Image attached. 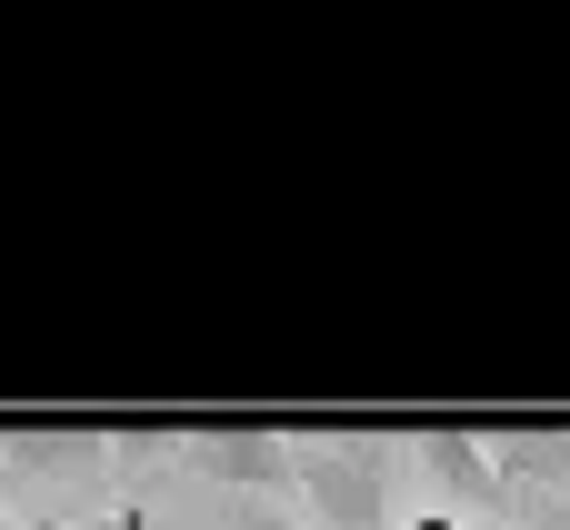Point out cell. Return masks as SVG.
Returning a JSON list of instances; mask_svg holds the SVG:
<instances>
[{"label":"cell","instance_id":"6da1fadb","mask_svg":"<svg viewBox=\"0 0 570 530\" xmlns=\"http://www.w3.org/2000/svg\"><path fill=\"white\" fill-rule=\"evenodd\" d=\"M401 451L371 431H291V511L311 530H391Z\"/></svg>","mask_w":570,"mask_h":530},{"label":"cell","instance_id":"3957f363","mask_svg":"<svg viewBox=\"0 0 570 530\" xmlns=\"http://www.w3.org/2000/svg\"><path fill=\"white\" fill-rule=\"evenodd\" d=\"M411 471H421L431 511H451V521H471V530H501V471H491V441H471V431H421V441H411Z\"/></svg>","mask_w":570,"mask_h":530},{"label":"cell","instance_id":"7a4b0ae2","mask_svg":"<svg viewBox=\"0 0 570 530\" xmlns=\"http://www.w3.org/2000/svg\"><path fill=\"white\" fill-rule=\"evenodd\" d=\"M170 461L200 471L220 501H291V431H200Z\"/></svg>","mask_w":570,"mask_h":530},{"label":"cell","instance_id":"8992f818","mask_svg":"<svg viewBox=\"0 0 570 530\" xmlns=\"http://www.w3.org/2000/svg\"><path fill=\"white\" fill-rule=\"evenodd\" d=\"M501 530H570V491H551V501H531V511H511Z\"/></svg>","mask_w":570,"mask_h":530},{"label":"cell","instance_id":"ba28073f","mask_svg":"<svg viewBox=\"0 0 570 530\" xmlns=\"http://www.w3.org/2000/svg\"><path fill=\"white\" fill-rule=\"evenodd\" d=\"M401 530H471V521H451V511H431V501H421V511H411Z\"/></svg>","mask_w":570,"mask_h":530},{"label":"cell","instance_id":"5b68a950","mask_svg":"<svg viewBox=\"0 0 570 530\" xmlns=\"http://www.w3.org/2000/svg\"><path fill=\"white\" fill-rule=\"evenodd\" d=\"M220 530H311L291 501H220Z\"/></svg>","mask_w":570,"mask_h":530},{"label":"cell","instance_id":"277c9868","mask_svg":"<svg viewBox=\"0 0 570 530\" xmlns=\"http://www.w3.org/2000/svg\"><path fill=\"white\" fill-rule=\"evenodd\" d=\"M491 471H501V521L531 511V501H551V491H570V431H501Z\"/></svg>","mask_w":570,"mask_h":530},{"label":"cell","instance_id":"30bf717a","mask_svg":"<svg viewBox=\"0 0 570 530\" xmlns=\"http://www.w3.org/2000/svg\"><path fill=\"white\" fill-rule=\"evenodd\" d=\"M0 521H10V501H0Z\"/></svg>","mask_w":570,"mask_h":530},{"label":"cell","instance_id":"9c48e42d","mask_svg":"<svg viewBox=\"0 0 570 530\" xmlns=\"http://www.w3.org/2000/svg\"><path fill=\"white\" fill-rule=\"evenodd\" d=\"M0 530H50V521H0Z\"/></svg>","mask_w":570,"mask_h":530},{"label":"cell","instance_id":"52a82bcc","mask_svg":"<svg viewBox=\"0 0 570 530\" xmlns=\"http://www.w3.org/2000/svg\"><path fill=\"white\" fill-rule=\"evenodd\" d=\"M50 530H140V501H120V511H80V521H50Z\"/></svg>","mask_w":570,"mask_h":530}]
</instances>
